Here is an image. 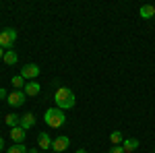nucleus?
Wrapping results in <instances>:
<instances>
[{
	"label": "nucleus",
	"mask_w": 155,
	"mask_h": 153,
	"mask_svg": "<svg viewBox=\"0 0 155 153\" xmlns=\"http://www.w3.org/2000/svg\"><path fill=\"white\" fill-rule=\"evenodd\" d=\"M54 99H56V108H60V110H68V108H72L77 104V97L68 87H58Z\"/></svg>",
	"instance_id": "1"
},
{
	"label": "nucleus",
	"mask_w": 155,
	"mask_h": 153,
	"mask_svg": "<svg viewBox=\"0 0 155 153\" xmlns=\"http://www.w3.org/2000/svg\"><path fill=\"white\" fill-rule=\"evenodd\" d=\"M44 120H46V124H48L50 128H60L66 122V114L60 108H50V110H46V114H44Z\"/></svg>",
	"instance_id": "2"
},
{
	"label": "nucleus",
	"mask_w": 155,
	"mask_h": 153,
	"mask_svg": "<svg viewBox=\"0 0 155 153\" xmlns=\"http://www.w3.org/2000/svg\"><path fill=\"white\" fill-rule=\"evenodd\" d=\"M15 42H17V31H15V29L6 27V29H2V31H0V48L11 50Z\"/></svg>",
	"instance_id": "3"
},
{
	"label": "nucleus",
	"mask_w": 155,
	"mask_h": 153,
	"mask_svg": "<svg viewBox=\"0 0 155 153\" xmlns=\"http://www.w3.org/2000/svg\"><path fill=\"white\" fill-rule=\"evenodd\" d=\"M25 91H21V89H15L12 93H8V106H12V108H19V106H23L25 104Z\"/></svg>",
	"instance_id": "4"
},
{
	"label": "nucleus",
	"mask_w": 155,
	"mask_h": 153,
	"mask_svg": "<svg viewBox=\"0 0 155 153\" xmlns=\"http://www.w3.org/2000/svg\"><path fill=\"white\" fill-rule=\"evenodd\" d=\"M68 145H71V139H68L66 135H60V137H56V139L52 141V149L56 153H62L64 149H68Z\"/></svg>",
	"instance_id": "5"
},
{
	"label": "nucleus",
	"mask_w": 155,
	"mask_h": 153,
	"mask_svg": "<svg viewBox=\"0 0 155 153\" xmlns=\"http://www.w3.org/2000/svg\"><path fill=\"white\" fill-rule=\"evenodd\" d=\"M37 75H39V66L37 64H25L23 71H21V77L23 79H35Z\"/></svg>",
	"instance_id": "6"
},
{
	"label": "nucleus",
	"mask_w": 155,
	"mask_h": 153,
	"mask_svg": "<svg viewBox=\"0 0 155 153\" xmlns=\"http://www.w3.org/2000/svg\"><path fill=\"white\" fill-rule=\"evenodd\" d=\"M19 126H21V128H25V130L33 128V126H35V116H33L31 112L23 114V116H21V124H19Z\"/></svg>",
	"instance_id": "7"
},
{
	"label": "nucleus",
	"mask_w": 155,
	"mask_h": 153,
	"mask_svg": "<svg viewBox=\"0 0 155 153\" xmlns=\"http://www.w3.org/2000/svg\"><path fill=\"white\" fill-rule=\"evenodd\" d=\"M25 128H21V126H15V128H11V139L15 143H23L25 141Z\"/></svg>",
	"instance_id": "8"
},
{
	"label": "nucleus",
	"mask_w": 155,
	"mask_h": 153,
	"mask_svg": "<svg viewBox=\"0 0 155 153\" xmlns=\"http://www.w3.org/2000/svg\"><path fill=\"white\" fill-rule=\"evenodd\" d=\"M139 15H141L143 19H153L155 17V6L153 4H143V6L139 8Z\"/></svg>",
	"instance_id": "9"
},
{
	"label": "nucleus",
	"mask_w": 155,
	"mask_h": 153,
	"mask_svg": "<svg viewBox=\"0 0 155 153\" xmlns=\"http://www.w3.org/2000/svg\"><path fill=\"white\" fill-rule=\"evenodd\" d=\"M37 145H39V149H50V147H52V139H50L48 132H39V137H37Z\"/></svg>",
	"instance_id": "10"
},
{
	"label": "nucleus",
	"mask_w": 155,
	"mask_h": 153,
	"mask_svg": "<svg viewBox=\"0 0 155 153\" xmlns=\"http://www.w3.org/2000/svg\"><path fill=\"white\" fill-rule=\"evenodd\" d=\"M25 95H29V97H35L39 95V83H25Z\"/></svg>",
	"instance_id": "11"
},
{
	"label": "nucleus",
	"mask_w": 155,
	"mask_h": 153,
	"mask_svg": "<svg viewBox=\"0 0 155 153\" xmlns=\"http://www.w3.org/2000/svg\"><path fill=\"white\" fill-rule=\"evenodd\" d=\"M4 64H8V66H12V64H17V60H19V56H17V52L15 50H6L4 52Z\"/></svg>",
	"instance_id": "12"
},
{
	"label": "nucleus",
	"mask_w": 155,
	"mask_h": 153,
	"mask_svg": "<svg viewBox=\"0 0 155 153\" xmlns=\"http://www.w3.org/2000/svg\"><path fill=\"white\" fill-rule=\"evenodd\" d=\"M122 147H124V153H132L134 149H139V141L137 139H124Z\"/></svg>",
	"instance_id": "13"
},
{
	"label": "nucleus",
	"mask_w": 155,
	"mask_h": 153,
	"mask_svg": "<svg viewBox=\"0 0 155 153\" xmlns=\"http://www.w3.org/2000/svg\"><path fill=\"white\" fill-rule=\"evenodd\" d=\"M4 122H6V126L15 128V126H19V124H21V116H17V114H6Z\"/></svg>",
	"instance_id": "14"
},
{
	"label": "nucleus",
	"mask_w": 155,
	"mask_h": 153,
	"mask_svg": "<svg viewBox=\"0 0 155 153\" xmlns=\"http://www.w3.org/2000/svg\"><path fill=\"white\" fill-rule=\"evenodd\" d=\"M6 153H29V149L25 147L23 143H17V145H12L11 149H6Z\"/></svg>",
	"instance_id": "15"
},
{
	"label": "nucleus",
	"mask_w": 155,
	"mask_h": 153,
	"mask_svg": "<svg viewBox=\"0 0 155 153\" xmlns=\"http://www.w3.org/2000/svg\"><path fill=\"white\" fill-rule=\"evenodd\" d=\"M25 79H23V77H21V75H17V77H12V79H11V83H12V87H15V89H21V91H23V89H25Z\"/></svg>",
	"instance_id": "16"
},
{
	"label": "nucleus",
	"mask_w": 155,
	"mask_h": 153,
	"mask_svg": "<svg viewBox=\"0 0 155 153\" xmlns=\"http://www.w3.org/2000/svg\"><path fill=\"white\" fill-rule=\"evenodd\" d=\"M110 141L114 143V145H120V143H124V139H122V132H120V130H114V132L110 135Z\"/></svg>",
	"instance_id": "17"
},
{
	"label": "nucleus",
	"mask_w": 155,
	"mask_h": 153,
	"mask_svg": "<svg viewBox=\"0 0 155 153\" xmlns=\"http://www.w3.org/2000/svg\"><path fill=\"white\" fill-rule=\"evenodd\" d=\"M110 153H124V147H122V145H114V147L110 149Z\"/></svg>",
	"instance_id": "18"
},
{
	"label": "nucleus",
	"mask_w": 155,
	"mask_h": 153,
	"mask_svg": "<svg viewBox=\"0 0 155 153\" xmlns=\"http://www.w3.org/2000/svg\"><path fill=\"white\" fill-rule=\"evenodd\" d=\"M4 97H8L6 95V89H0V99H4Z\"/></svg>",
	"instance_id": "19"
},
{
	"label": "nucleus",
	"mask_w": 155,
	"mask_h": 153,
	"mask_svg": "<svg viewBox=\"0 0 155 153\" xmlns=\"http://www.w3.org/2000/svg\"><path fill=\"white\" fill-rule=\"evenodd\" d=\"M2 149H4V139L0 137V151H2Z\"/></svg>",
	"instance_id": "20"
},
{
	"label": "nucleus",
	"mask_w": 155,
	"mask_h": 153,
	"mask_svg": "<svg viewBox=\"0 0 155 153\" xmlns=\"http://www.w3.org/2000/svg\"><path fill=\"white\" fill-rule=\"evenodd\" d=\"M4 58V48H0V60Z\"/></svg>",
	"instance_id": "21"
},
{
	"label": "nucleus",
	"mask_w": 155,
	"mask_h": 153,
	"mask_svg": "<svg viewBox=\"0 0 155 153\" xmlns=\"http://www.w3.org/2000/svg\"><path fill=\"white\" fill-rule=\"evenodd\" d=\"M29 153H39V149H29Z\"/></svg>",
	"instance_id": "22"
},
{
	"label": "nucleus",
	"mask_w": 155,
	"mask_h": 153,
	"mask_svg": "<svg viewBox=\"0 0 155 153\" xmlns=\"http://www.w3.org/2000/svg\"><path fill=\"white\" fill-rule=\"evenodd\" d=\"M74 153H87V151H85V149H77Z\"/></svg>",
	"instance_id": "23"
},
{
	"label": "nucleus",
	"mask_w": 155,
	"mask_h": 153,
	"mask_svg": "<svg viewBox=\"0 0 155 153\" xmlns=\"http://www.w3.org/2000/svg\"><path fill=\"white\" fill-rule=\"evenodd\" d=\"M54 153H56V151H54Z\"/></svg>",
	"instance_id": "24"
}]
</instances>
